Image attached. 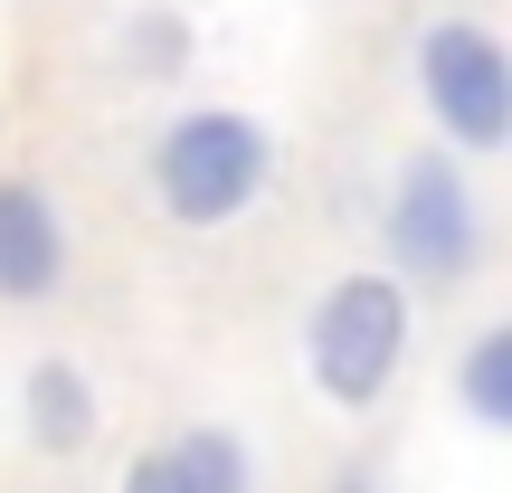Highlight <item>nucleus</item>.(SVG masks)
I'll return each mask as SVG.
<instances>
[{"label":"nucleus","instance_id":"3","mask_svg":"<svg viewBox=\"0 0 512 493\" xmlns=\"http://www.w3.org/2000/svg\"><path fill=\"white\" fill-rule=\"evenodd\" d=\"M380 247L389 275L408 294H465L494 256V219H484V181L465 152L418 143L399 171H389V200H380Z\"/></svg>","mask_w":512,"mask_h":493},{"label":"nucleus","instance_id":"6","mask_svg":"<svg viewBox=\"0 0 512 493\" xmlns=\"http://www.w3.org/2000/svg\"><path fill=\"white\" fill-rule=\"evenodd\" d=\"M95 427H105V399H95L86 361H67V351H38V361L19 370V437H29L38 456H86Z\"/></svg>","mask_w":512,"mask_h":493},{"label":"nucleus","instance_id":"9","mask_svg":"<svg viewBox=\"0 0 512 493\" xmlns=\"http://www.w3.org/2000/svg\"><path fill=\"white\" fill-rule=\"evenodd\" d=\"M323 493H380V475H370V465H342V475H332Z\"/></svg>","mask_w":512,"mask_h":493},{"label":"nucleus","instance_id":"1","mask_svg":"<svg viewBox=\"0 0 512 493\" xmlns=\"http://www.w3.org/2000/svg\"><path fill=\"white\" fill-rule=\"evenodd\" d=\"M275 171H285V143L256 105H171L143 152V200L181 238H228L266 209Z\"/></svg>","mask_w":512,"mask_h":493},{"label":"nucleus","instance_id":"7","mask_svg":"<svg viewBox=\"0 0 512 493\" xmlns=\"http://www.w3.org/2000/svg\"><path fill=\"white\" fill-rule=\"evenodd\" d=\"M456 408L484 427V437L512 427V323H484L475 342L456 351Z\"/></svg>","mask_w":512,"mask_h":493},{"label":"nucleus","instance_id":"2","mask_svg":"<svg viewBox=\"0 0 512 493\" xmlns=\"http://www.w3.org/2000/svg\"><path fill=\"white\" fill-rule=\"evenodd\" d=\"M408 342H418V294L389 266H351L313 294L304 313V389L332 418H370V408L399 389Z\"/></svg>","mask_w":512,"mask_h":493},{"label":"nucleus","instance_id":"5","mask_svg":"<svg viewBox=\"0 0 512 493\" xmlns=\"http://www.w3.org/2000/svg\"><path fill=\"white\" fill-rule=\"evenodd\" d=\"M67 275H76V238H67L57 190L29 181V171H0V313L57 304Z\"/></svg>","mask_w":512,"mask_h":493},{"label":"nucleus","instance_id":"4","mask_svg":"<svg viewBox=\"0 0 512 493\" xmlns=\"http://www.w3.org/2000/svg\"><path fill=\"white\" fill-rule=\"evenodd\" d=\"M408 86H418V105H427V124H437L446 152L494 162L512 143V57H503L494 19H475V10L427 19L418 48H408Z\"/></svg>","mask_w":512,"mask_h":493},{"label":"nucleus","instance_id":"8","mask_svg":"<svg viewBox=\"0 0 512 493\" xmlns=\"http://www.w3.org/2000/svg\"><path fill=\"white\" fill-rule=\"evenodd\" d=\"M124 493H190L181 465H171V446H143V456L124 465Z\"/></svg>","mask_w":512,"mask_h":493}]
</instances>
